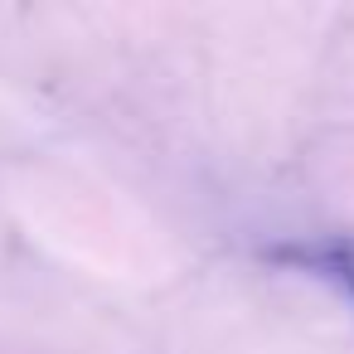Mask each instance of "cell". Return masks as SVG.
<instances>
[{"label": "cell", "mask_w": 354, "mask_h": 354, "mask_svg": "<svg viewBox=\"0 0 354 354\" xmlns=\"http://www.w3.org/2000/svg\"><path fill=\"white\" fill-rule=\"evenodd\" d=\"M277 262L296 267V272H310L320 281H330L335 291H344L354 301V238H296V243H281L272 248Z\"/></svg>", "instance_id": "1"}]
</instances>
